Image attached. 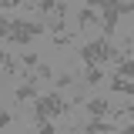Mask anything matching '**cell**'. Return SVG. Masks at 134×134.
I'll return each instance as SVG.
<instances>
[{"instance_id":"19","label":"cell","mask_w":134,"mask_h":134,"mask_svg":"<svg viewBox=\"0 0 134 134\" xmlns=\"http://www.w3.org/2000/svg\"><path fill=\"white\" fill-rule=\"evenodd\" d=\"M10 124H14V114H10V111H3V107H0V127H10Z\"/></svg>"},{"instance_id":"16","label":"cell","mask_w":134,"mask_h":134,"mask_svg":"<svg viewBox=\"0 0 134 134\" xmlns=\"http://www.w3.org/2000/svg\"><path fill=\"white\" fill-rule=\"evenodd\" d=\"M7 34H10V17L0 14V40H7Z\"/></svg>"},{"instance_id":"3","label":"cell","mask_w":134,"mask_h":134,"mask_svg":"<svg viewBox=\"0 0 134 134\" xmlns=\"http://www.w3.org/2000/svg\"><path fill=\"white\" fill-rule=\"evenodd\" d=\"M67 107L70 104L64 100L60 91H47V94H40L34 100V121L40 124V121H50V117H60V114H67Z\"/></svg>"},{"instance_id":"14","label":"cell","mask_w":134,"mask_h":134,"mask_svg":"<svg viewBox=\"0 0 134 134\" xmlns=\"http://www.w3.org/2000/svg\"><path fill=\"white\" fill-rule=\"evenodd\" d=\"M47 27L54 30V37H57V34H64V17H50V20H47Z\"/></svg>"},{"instance_id":"15","label":"cell","mask_w":134,"mask_h":134,"mask_svg":"<svg viewBox=\"0 0 134 134\" xmlns=\"http://www.w3.org/2000/svg\"><path fill=\"white\" fill-rule=\"evenodd\" d=\"M70 40H74L70 34H57V37H54V47H57V50H64V47H70Z\"/></svg>"},{"instance_id":"10","label":"cell","mask_w":134,"mask_h":134,"mask_svg":"<svg viewBox=\"0 0 134 134\" xmlns=\"http://www.w3.org/2000/svg\"><path fill=\"white\" fill-rule=\"evenodd\" d=\"M117 77H124V81H134V57H124V60L117 64Z\"/></svg>"},{"instance_id":"2","label":"cell","mask_w":134,"mask_h":134,"mask_svg":"<svg viewBox=\"0 0 134 134\" xmlns=\"http://www.w3.org/2000/svg\"><path fill=\"white\" fill-rule=\"evenodd\" d=\"M94 10H100V30H104V40H111L117 30V20L124 14H131L134 3L131 0H124V3H114V0H97L94 3Z\"/></svg>"},{"instance_id":"8","label":"cell","mask_w":134,"mask_h":134,"mask_svg":"<svg viewBox=\"0 0 134 134\" xmlns=\"http://www.w3.org/2000/svg\"><path fill=\"white\" fill-rule=\"evenodd\" d=\"M14 97L17 100H37V97H40V94H37V77L27 81V84H20V87L14 91Z\"/></svg>"},{"instance_id":"12","label":"cell","mask_w":134,"mask_h":134,"mask_svg":"<svg viewBox=\"0 0 134 134\" xmlns=\"http://www.w3.org/2000/svg\"><path fill=\"white\" fill-rule=\"evenodd\" d=\"M70 84H74V74H57V77H54V91H64Z\"/></svg>"},{"instance_id":"4","label":"cell","mask_w":134,"mask_h":134,"mask_svg":"<svg viewBox=\"0 0 134 134\" xmlns=\"http://www.w3.org/2000/svg\"><path fill=\"white\" fill-rule=\"evenodd\" d=\"M47 30V24L40 20H10V34H7V40L10 44H30L34 37H40V34Z\"/></svg>"},{"instance_id":"13","label":"cell","mask_w":134,"mask_h":134,"mask_svg":"<svg viewBox=\"0 0 134 134\" xmlns=\"http://www.w3.org/2000/svg\"><path fill=\"white\" fill-rule=\"evenodd\" d=\"M54 121H40V124H34V134H54Z\"/></svg>"},{"instance_id":"5","label":"cell","mask_w":134,"mask_h":134,"mask_svg":"<svg viewBox=\"0 0 134 134\" xmlns=\"http://www.w3.org/2000/svg\"><path fill=\"white\" fill-rule=\"evenodd\" d=\"M84 134H117V127L111 124V121H100V117H91L87 124L81 127Z\"/></svg>"},{"instance_id":"22","label":"cell","mask_w":134,"mask_h":134,"mask_svg":"<svg viewBox=\"0 0 134 134\" xmlns=\"http://www.w3.org/2000/svg\"><path fill=\"white\" fill-rule=\"evenodd\" d=\"M117 134H134V124H127V127H117Z\"/></svg>"},{"instance_id":"17","label":"cell","mask_w":134,"mask_h":134,"mask_svg":"<svg viewBox=\"0 0 134 134\" xmlns=\"http://www.w3.org/2000/svg\"><path fill=\"white\" fill-rule=\"evenodd\" d=\"M20 64H27V67H37V64H40V57H37V54H30V50H27V54L20 57Z\"/></svg>"},{"instance_id":"18","label":"cell","mask_w":134,"mask_h":134,"mask_svg":"<svg viewBox=\"0 0 134 134\" xmlns=\"http://www.w3.org/2000/svg\"><path fill=\"white\" fill-rule=\"evenodd\" d=\"M121 114H124V117H134V104H124V107H117V111H114V117H117V121H121Z\"/></svg>"},{"instance_id":"11","label":"cell","mask_w":134,"mask_h":134,"mask_svg":"<svg viewBox=\"0 0 134 134\" xmlns=\"http://www.w3.org/2000/svg\"><path fill=\"white\" fill-rule=\"evenodd\" d=\"M84 81L94 87V84H100V81H104V70H100V67H87V70H84Z\"/></svg>"},{"instance_id":"7","label":"cell","mask_w":134,"mask_h":134,"mask_svg":"<svg viewBox=\"0 0 134 134\" xmlns=\"http://www.w3.org/2000/svg\"><path fill=\"white\" fill-rule=\"evenodd\" d=\"M84 107H87V114H91V117H104L107 111H111L107 97H91V100H84Z\"/></svg>"},{"instance_id":"9","label":"cell","mask_w":134,"mask_h":134,"mask_svg":"<svg viewBox=\"0 0 134 134\" xmlns=\"http://www.w3.org/2000/svg\"><path fill=\"white\" fill-rule=\"evenodd\" d=\"M111 91L114 94H134V81H124V77H111Z\"/></svg>"},{"instance_id":"20","label":"cell","mask_w":134,"mask_h":134,"mask_svg":"<svg viewBox=\"0 0 134 134\" xmlns=\"http://www.w3.org/2000/svg\"><path fill=\"white\" fill-rule=\"evenodd\" d=\"M37 77H54V70H50V64H37Z\"/></svg>"},{"instance_id":"1","label":"cell","mask_w":134,"mask_h":134,"mask_svg":"<svg viewBox=\"0 0 134 134\" xmlns=\"http://www.w3.org/2000/svg\"><path fill=\"white\" fill-rule=\"evenodd\" d=\"M81 57L87 67H100V64H121L124 57H121V50L111 44V40H104V37H97V40H87L81 47Z\"/></svg>"},{"instance_id":"21","label":"cell","mask_w":134,"mask_h":134,"mask_svg":"<svg viewBox=\"0 0 134 134\" xmlns=\"http://www.w3.org/2000/svg\"><path fill=\"white\" fill-rule=\"evenodd\" d=\"M20 0H0V10H17Z\"/></svg>"},{"instance_id":"6","label":"cell","mask_w":134,"mask_h":134,"mask_svg":"<svg viewBox=\"0 0 134 134\" xmlns=\"http://www.w3.org/2000/svg\"><path fill=\"white\" fill-rule=\"evenodd\" d=\"M77 24H81V30L100 27V14H94V7H81V10H77Z\"/></svg>"}]
</instances>
